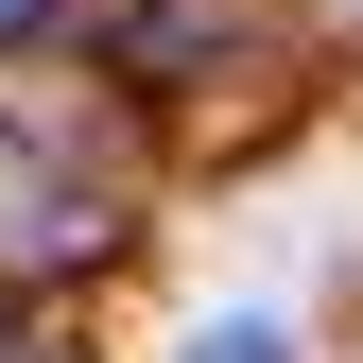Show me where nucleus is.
Instances as JSON below:
<instances>
[{"mask_svg": "<svg viewBox=\"0 0 363 363\" xmlns=\"http://www.w3.org/2000/svg\"><path fill=\"white\" fill-rule=\"evenodd\" d=\"M191 363H294V346L259 329V311H225V329H191Z\"/></svg>", "mask_w": 363, "mask_h": 363, "instance_id": "f257e3e1", "label": "nucleus"}, {"mask_svg": "<svg viewBox=\"0 0 363 363\" xmlns=\"http://www.w3.org/2000/svg\"><path fill=\"white\" fill-rule=\"evenodd\" d=\"M35 18H52V0H0V35H35Z\"/></svg>", "mask_w": 363, "mask_h": 363, "instance_id": "f03ea898", "label": "nucleus"}]
</instances>
